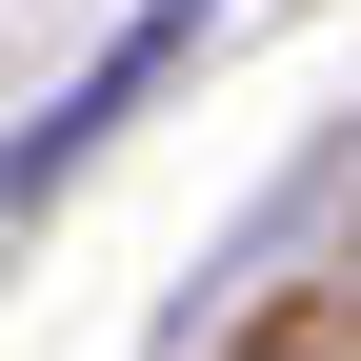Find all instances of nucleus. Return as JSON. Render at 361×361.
<instances>
[{"mask_svg": "<svg viewBox=\"0 0 361 361\" xmlns=\"http://www.w3.org/2000/svg\"><path fill=\"white\" fill-rule=\"evenodd\" d=\"M201 20H221V0H141V20L101 40V80H61V101H40L20 141H0V180H20V201H61V161H101L121 121H141L161 80H180V40H201Z\"/></svg>", "mask_w": 361, "mask_h": 361, "instance_id": "obj_1", "label": "nucleus"}]
</instances>
